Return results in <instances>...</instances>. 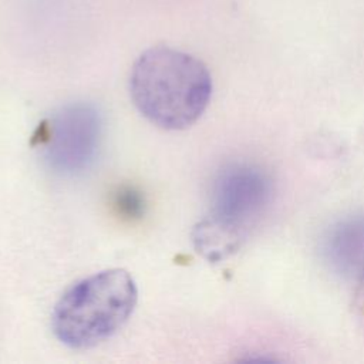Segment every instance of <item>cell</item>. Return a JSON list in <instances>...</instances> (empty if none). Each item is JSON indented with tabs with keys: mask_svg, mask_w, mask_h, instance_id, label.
Masks as SVG:
<instances>
[{
	"mask_svg": "<svg viewBox=\"0 0 364 364\" xmlns=\"http://www.w3.org/2000/svg\"><path fill=\"white\" fill-rule=\"evenodd\" d=\"M117 205L121 210H124L128 216H134L141 210V199L132 189L121 191L117 198Z\"/></svg>",
	"mask_w": 364,
	"mask_h": 364,
	"instance_id": "6",
	"label": "cell"
},
{
	"mask_svg": "<svg viewBox=\"0 0 364 364\" xmlns=\"http://www.w3.org/2000/svg\"><path fill=\"white\" fill-rule=\"evenodd\" d=\"M270 182L263 172L249 165H230L213 185L212 208L208 219L195 228L196 247L209 257L230 250L240 230L267 203Z\"/></svg>",
	"mask_w": 364,
	"mask_h": 364,
	"instance_id": "3",
	"label": "cell"
},
{
	"mask_svg": "<svg viewBox=\"0 0 364 364\" xmlns=\"http://www.w3.org/2000/svg\"><path fill=\"white\" fill-rule=\"evenodd\" d=\"M138 301L134 277L107 269L73 284L51 314L54 336L71 348L94 347L119 331Z\"/></svg>",
	"mask_w": 364,
	"mask_h": 364,
	"instance_id": "2",
	"label": "cell"
},
{
	"mask_svg": "<svg viewBox=\"0 0 364 364\" xmlns=\"http://www.w3.org/2000/svg\"><path fill=\"white\" fill-rule=\"evenodd\" d=\"M102 139V118L88 102L61 107L43 125L40 145L44 161L57 173L73 176L95 161Z\"/></svg>",
	"mask_w": 364,
	"mask_h": 364,
	"instance_id": "4",
	"label": "cell"
},
{
	"mask_svg": "<svg viewBox=\"0 0 364 364\" xmlns=\"http://www.w3.org/2000/svg\"><path fill=\"white\" fill-rule=\"evenodd\" d=\"M331 253L337 263L361 267L364 263V222L355 220L341 225L331 237Z\"/></svg>",
	"mask_w": 364,
	"mask_h": 364,
	"instance_id": "5",
	"label": "cell"
},
{
	"mask_svg": "<svg viewBox=\"0 0 364 364\" xmlns=\"http://www.w3.org/2000/svg\"><path fill=\"white\" fill-rule=\"evenodd\" d=\"M129 95L136 109L164 129L195 124L212 95L208 67L195 55L169 46H155L135 60Z\"/></svg>",
	"mask_w": 364,
	"mask_h": 364,
	"instance_id": "1",
	"label": "cell"
}]
</instances>
